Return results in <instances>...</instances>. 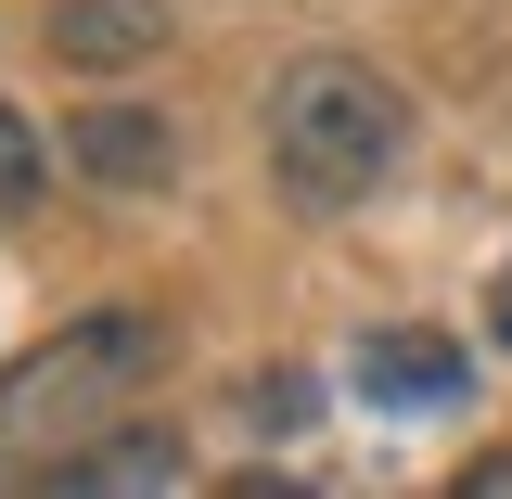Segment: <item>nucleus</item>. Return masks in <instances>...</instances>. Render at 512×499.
Instances as JSON below:
<instances>
[{
	"instance_id": "nucleus-1",
	"label": "nucleus",
	"mask_w": 512,
	"mask_h": 499,
	"mask_svg": "<svg viewBox=\"0 0 512 499\" xmlns=\"http://www.w3.org/2000/svg\"><path fill=\"white\" fill-rule=\"evenodd\" d=\"M410 154V90L359 52H295L269 77V180L295 218H359Z\"/></svg>"
},
{
	"instance_id": "nucleus-2",
	"label": "nucleus",
	"mask_w": 512,
	"mask_h": 499,
	"mask_svg": "<svg viewBox=\"0 0 512 499\" xmlns=\"http://www.w3.org/2000/svg\"><path fill=\"white\" fill-rule=\"evenodd\" d=\"M167 320L154 308H77L52 320V346H26L13 372H0V448L13 461H64L77 436H103V423H128L141 397H154V372H167Z\"/></svg>"
},
{
	"instance_id": "nucleus-3",
	"label": "nucleus",
	"mask_w": 512,
	"mask_h": 499,
	"mask_svg": "<svg viewBox=\"0 0 512 499\" xmlns=\"http://www.w3.org/2000/svg\"><path fill=\"white\" fill-rule=\"evenodd\" d=\"M64 167L90 192H167L180 180V128L154 116V103H77L64 116Z\"/></svg>"
},
{
	"instance_id": "nucleus-4",
	"label": "nucleus",
	"mask_w": 512,
	"mask_h": 499,
	"mask_svg": "<svg viewBox=\"0 0 512 499\" xmlns=\"http://www.w3.org/2000/svg\"><path fill=\"white\" fill-rule=\"evenodd\" d=\"M64 499H167L192 487V448L167 436V423H103V436H77L64 461H39Z\"/></svg>"
},
{
	"instance_id": "nucleus-5",
	"label": "nucleus",
	"mask_w": 512,
	"mask_h": 499,
	"mask_svg": "<svg viewBox=\"0 0 512 499\" xmlns=\"http://www.w3.org/2000/svg\"><path fill=\"white\" fill-rule=\"evenodd\" d=\"M167 52V0H52V64L77 77H128Z\"/></svg>"
},
{
	"instance_id": "nucleus-6",
	"label": "nucleus",
	"mask_w": 512,
	"mask_h": 499,
	"mask_svg": "<svg viewBox=\"0 0 512 499\" xmlns=\"http://www.w3.org/2000/svg\"><path fill=\"white\" fill-rule=\"evenodd\" d=\"M346 372H359L372 410H448V397L474 384V359H461L448 333H359V359H346Z\"/></svg>"
},
{
	"instance_id": "nucleus-7",
	"label": "nucleus",
	"mask_w": 512,
	"mask_h": 499,
	"mask_svg": "<svg viewBox=\"0 0 512 499\" xmlns=\"http://www.w3.org/2000/svg\"><path fill=\"white\" fill-rule=\"evenodd\" d=\"M231 410H244V436H308V423H320V384L308 372H244Z\"/></svg>"
},
{
	"instance_id": "nucleus-8",
	"label": "nucleus",
	"mask_w": 512,
	"mask_h": 499,
	"mask_svg": "<svg viewBox=\"0 0 512 499\" xmlns=\"http://www.w3.org/2000/svg\"><path fill=\"white\" fill-rule=\"evenodd\" d=\"M39 180H52V141L0 103V218H26V205H39Z\"/></svg>"
},
{
	"instance_id": "nucleus-9",
	"label": "nucleus",
	"mask_w": 512,
	"mask_h": 499,
	"mask_svg": "<svg viewBox=\"0 0 512 499\" xmlns=\"http://www.w3.org/2000/svg\"><path fill=\"white\" fill-rule=\"evenodd\" d=\"M487 320H500V346H512V282H500V308H487Z\"/></svg>"
}]
</instances>
